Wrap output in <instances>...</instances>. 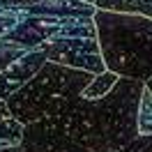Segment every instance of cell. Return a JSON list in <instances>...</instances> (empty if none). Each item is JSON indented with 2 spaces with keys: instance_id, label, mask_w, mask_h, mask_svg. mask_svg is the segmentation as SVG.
Segmentation results:
<instances>
[{
  "instance_id": "6da1fadb",
  "label": "cell",
  "mask_w": 152,
  "mask_h": 152,
  "mask_svg": "<svg viewBox=\"0 0 152 152\" xmlns=\"http://www.w3.org/2000/svg\"><path fill=\"white\" fill-rule=\"evenodd\" d=\"M145 83L118 78L102 99L76 97L58 115L26 124V152H120L138 136L136 108Z\"/></svg>"
},
{
  "instance_id": "7a4b0ae2",
  "label": "cell",
  "mask_w": 152,
  "mask_h": 152,
  "mask_svg": "<svg viewBox=\"0 0 152 152\" xmlns=\"http://www.w3.org/2000/svg\"><path fill=\"white\" fill-rule=\"evenodd\" d=\"M97 44L104 67L132 81L152 78V19L141 14L95 10Z\"/></svg>"
},
{
  "instance_id": "3957f363",
  "label": "cell",
  "mask_w": 152,
  "mask_h": 152,
  "mask_svg": "<svg viewBox=\"0 0 152 152\" xmlns=\"http://www.w3.org/2000/svg\"><path fill=\"white\" fill-rule=\"evenodd\" d=\"M92 76L95 74L90 72L72 69L46 60L30 81H26L14 95L5 99V104L10 113L26 127L53 118L62 108H67L76 97H81L83 88L92 81Z\"/></svg>"
},
{
  "instance_id": "277c9868",
  "label": "cell",
  "mask_w": 152,
  "mask_h": 152,
  "mask_svg": "<svg viewBox=\"0 0 152 152\" xmlns=\"http://www.w3.org/2000/svg\"><path fill=\"white\" fill-rule=\"evenodd\" d=\"M92 16L95 14H81L69 19L42 44V51L48 62H58L72 69H83L90 74L106 72L99 44H97V28Z\"/></svg>"
},
{
  "instance_id": "5b68a950",
  "label": "cell",
  "mask_w": 152,
  "mask_h": 152,
  "mask_svg": "<svg viewBox=\"0 0 152 152\" xmlns=\"http://www.w3.org/2000/svg\"><path fill=\"white\" fill-rule=\"evenodd\" d=\"M46 62L42 46H26L0 39V102L12 97Z\"/></svg>"
},
{
  "instance_id": "8992f818",
  "label": "cell",
  "mask_w": 152,
  "mask_h": 152,
  "mask_svg": "<svg viewBox=\"0 0 152 152\" xmlns=\"http://www.w3.org/2000/svg\"><path fill=\"white\" fill-rule=\"evenodd\" d=\"M21 136H23V124L10 113L5 102H0V150L21 145Z\"/></svg>"
},
{
  "instance_id": "52a82bcc",
  "label": "cell",
  "mask_w": 152,
  "mask_h": 152,
  "mask_svg": "<svg viewBox=\"0 0 152 152\" xmlns=\"http://www.w3.org/2000/svg\"><path fill=\"white\" fill-rule=\"evenodd\" d=\"M95 7L122 14H141L152 19V0H95Z\"/></svg>"
},
{
  "instance_id": "ba28073f",
  "label": "cell",
  "mask_w": 152,
  "mask_h": 152,
  "mask_svg": "<svg viewBox=\"0 0 152 152\" xmlns=\"http://www.w3.org/2000/svg\"><path fill=\"white\" fill-rule=\"evenodd\" d=\"M118 78H120V76L113 74V72H108V69L102 72V74H95L92 81L83 88L81 97H86V99H102V97H106L113 90V86L118 83Z\"/></svg>"
},
{
  "instance_id": "9c48e42d",
  "label": "cell",
  "mask_w": 152,
  "mask_h": 152,
  "mask_svg": "<svg viewBox=\"0 0 152 152\" xmlns=\"http://www.w3.org/2000/svg\"><path fill=\"white\" fill-rule=\"evenodd\" d=\"M136 127H138V136H148L152 134V95L148 88H143L141 99H138V108H136Z\"/></svg>"
},
{
  "instance_id": "30bf717a",
  "label": "cell",
  "mask_w": 152,
  "mask_h": 152,
  "mask_svg": "<svg viewBox=\"0 0 152 152\" xmlns=\"http://www.w3.org/2000/svg\"><path fill=\"white\" fill-rule=\"evenodd\" d=\"M120 152H152V134L148 136H136L132 143H127Z\"/></svg>"
},
{
  "instance_id": "8fae6325",
  "label": "cell",
  "mask_w": 152,
  "mask_h": 152,
  "mask_svg": "<svg viewBox=\"0 0 152 152\" xmlns=\"http://www.w3.org/2000/svg\"><path fill=\"white\" fill-rule=\"evenodd\" d=\"M0 152H26V150H23L21 145H14V148H2Z\"/></svg>"
},
{
  "instance_id": "7c38bea8",
  "label": "cell",
  "mask_w": 152,
  "mask_h": 152,
  "mask_svg": "<svg viewBox=\"0 0 152 152\" xmlns=\"http://www.w3.org/2000/svg\"><path fill=\"white\" fill-rule=\"evenodd\" d=\"M145 88L150 90V95H152V78H150V81H145Z\"/></svg>"
},
{
  "instance_id": "4fadbf2b",
  "label": "cell",
  "mask_w": 152,
  "mask_h": 152,
  "mask_svg": "<svg viewBox=\"0 0 152 152\" xmlns=\"http://www.w3.org/2000/svg\"><path fill=\"white\" fill-rule=\"evenodd\" d=\"M83 2H88V5H95V0H83Z\"/></svg>"
}]
</instances>
